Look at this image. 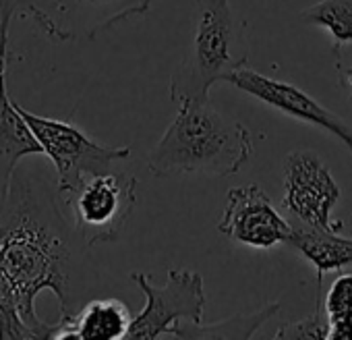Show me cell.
I'll return each mask as SVG.
<instances>
[{"label":"cell","mask_w":352,"mask_h":340,"mask_svg":"<svg viewBox=\"0 0 352 340\" xmlns=\"http://www.w3.org/2000/svg\"><path fill=\"white\" fill-rule=\"evenodd\" d=\"M300 19L329 32L336 56L352 44V0H319L300 13Z\"/></svg>","instance_id":"obj_15"},{"label":"cell","mask_w":352,"mask_h":340,"mask_svg":"<svg viewBox=\"0 0 352 340\" xmlns=\"http://www.w3.org/2000/svg\"><path fill=\"white\" fill-rule=\"evenodd\" d=\"M218 231L234 243L272 249L288 241L292 224L276 210L267 193L251 183L228 191Z\"/></svg>","instance_id":"obj_9"},{"label":"cell","mask_w":352,"mask_h":340,"mask_svg":"<svg viewBox=\"0 0 352 340\" xmlns=\"http://www.w3.org/2000/svg\"><path fill=\"white\" fill-rule=\"evenodd\" d=\"M36 334L23 323L13 288L0 274V340H34Z\"/></svg>","instance_id":"obj_16"},{"label":"cell","mask_w":352,"mask_h":340,"mask_svg":"<svg viewBox=\"0 0 352 340\" xmlns=\"http://www.w3.org/2000/svg\"><path fill=\"white\" fill-rule=\"evenodd\" d=\"M25 156H42V147L7 92V73H0V175L9 177Z\"/></svg>","instance_id":"obj_12"},{"label":"cell","mask_w":352,"mask_h":340,"mask_svg":"<svg viewBox=\"0 0 352 340\" xmlns=\"http://www.w3.org/2000/svg\"><path fill=\"white\" fill-rule=\"evenodd\" d=\"M15 106L40 143L42 156H46L56 170L58 195L87 177L114 170L116 164L131 158L129 147L102 145L73 123L30 112L19 106V102H15Z\"/></svg>","instance_id":"obj_5"},{"label":"cell","mask_w":352,"mask_h":340,"mask_svg":"<svg viewBox=\"0 0 352 340\" xmlns=\"http://www.w3.org/2000/svg\"><path fill=\"white\" fill-rule=\"evenodd\" d=\"M137 179L124 170L87 177L60 193L77 235L89 245L112 243L126 226L137 204Z\"/></svg>","instance_id":"obj_6"},{"label":"cell","mask_w":352,"mask_h":340,"mask_svg":"<svg viewBox=\"0 0 352 340\" xmlns=\"http://www.w3.org/2000/svg\"><path fill=\"white\" fill-rule=\"evenodd\" d=\"M321 288L323 282H317V301H315V311L298 321L284 323L278 332L276 338H300V340H327V328L329 319L323 309V299H321Z\"/></svg>","instance_id":"obj_17"},{"label":"cell","mask_w":352,"mask_h":340,"mask_svg":"<svg viewBox=\"0 0 352 340\" xmlns=\"http://www.w3.org/2000/svg\"><path fill=\"white\" fill-rule=\"evenodd\" d=\"M280 311V301L267 303L251 313H239L234 317L206 323V321H179L170 328L174 338H253L255 332Z\"/></svg>","instance_id":"obj_14"},{"label":"cell","mask_w":352,"mask_h":340,"mask_svg":"<svg viewBox=\"0 0 352 340\" xmlns=\"http://www.w3.org/2000/svg\"><path fill=\"white\" fill-rule=\"evenodd\" d=\"M226 83L239 87L241 92L265 102L267 106H272L296 120L315 125V127L331 133L352 153V127L348 125V120H344L336 112L321 106L315 98H311L307 92L298 89L296 85L265 77V75L249 69L247 65L236 69L234 73H230L226 77Z\"/></svg>","instance_id":"obj_10"},{"label":"cell","mask_w":352,"mask_h":340,"mask_svg":"<svg viewBox=\"0 0 352 340\" xmlns=\"http://www.w3.org/2000/svg\"><path fill=\"white\" fill-rule=\"evenodd\" d=\"M151 5L153 0H0V19L30 15L48 38L83 42L116 23L145 15Z\"/></svg>","instance_id":"obj_4"},{"label":"cell","mask_w":352,"mask_h":340,"mask_svg":"<svg viewBox=\"0 0 352 340\" xmlns=\"http://www.w3.org/2000/svg\"><path fill=\"white\" fill-rule=\"evenodd\" d=\"M340 71V81L352 89V65H338Z\"/></svg>","instance_id":"obj_20"},{"label":"cell","mask_w":352,"mask_h":340,"mask_svg":"<svg viewBox=\"0 0 352 340\" xmlns=\"http://www.w3.org/2000/svg\"><path fill=\"white\" fill-rule=\"evenodd\" d=\"M249 61L245 23L236 17L230 0H195L193 36L185 56L170 75V100L179 106L189 100L210 98L218 81Z\"/></svg>","instance_id":"obj_3"},{"label":"cell","mask_w":352,"mask_h":340,"mask_svg":"<svg viewBox=\"0 0 352 340\" xmlns=\"http://www.w3.org/2000/svg\"><path fill=\"white\" fill-rule=\"evenodd\" d=\"M58 191L52 189L30 168H17L9 177L0 175V274L5 276L23 323L36 338H50L52 326L36 313V299L42 290H52L60 303V315L75 313L79 288L75 276L85 272V243L65 220L56 206Z\"/></svg>","instance_id":"obj_1"},{"label":"cell","mask_w":352,"mask_h":340,"mask_svg":"<svg viewBox=\"0 0 352 340\" xmlns=\"http://www.w3.org/2000/svg\"><path fill=\"white\" fill-rule=\"evenodd\" d=\"M323 309L329 321L352 317V274H342L333 280L325 295Z\"/></svg>","instance_id":"obj_18"},{"label":"cell","mask_w":352,"mask_h":340,"mask_svg":"<svg viewBox=\"0 0 352 340\" xmlns=\"http://www.w3.org/2000/svg\"><path fill=\"white\" fill-rule=\"evenodd\" d=\"M131 311L118 299H91L71 315H60L50 338L79 340H122L131 326Z\"/></svg>","instance_id":"obj_11"},{"label":"cell","mask_w":352,"mask_h":340,"mask_svg":"<svg viewBox=\"0 0 352 340\" xmlns=\"http://www.w3.org/2000/svg\"><path fill=\"white\" fill-rule=\"evenodd\" d=\"M317 270V282H323V274L352 266V237H338L333 231H313L307 226H292V235L286 241Z\"/></svg>","instance_id":"obj_13"},{"label":"cell","mask_w":352,"mask_h":340,"mask_svg":"<svg viewBox=\"0 0 352 340\" xmlns=\"http://www.w3.org/2000/svg\"><path fill=\"white\" fill-rule=\"evenodd\" d=\"M340 200V187L329 168L311 149L290 151L284 160L282 206L298 226L313 231H342V220H331V210Z\"/></svg>","instance_id":"obj_8"},{"label":"cell","mask_w":352,"mask_h":340,"mask_svg":"<svg viewBox=\"0 0 352 340\" xmlns=\"http://www.w3.org/2000/svg\"><path fill=\"white\" fill-rule=\"evenodd\" d=\"M131 280L145 295V305L131 319L126 338L153 340L170 334L179 321H204L206 288L204 276L195 270H170L164 286H155L145 272H133Z\"/></svg>","instance_id":"obj_7"},{"label":"cell","mask_w":352,"mask_h":340,"mask_svg":"<svg viewBox=\"0 0 352 340\" xmlns=\"http://www.w3.org/2000/svg\"><path fill=\"white\" fill-rule=\"evenodd\" d=\"M253 156L251 131L220 112L210 98L179 104L174 120L147 153L157 179L206 175L232 177Z\"/></svg>","instance_id":"obj_2"},{"label":"cell","mask_w":352,"mask_h":340,"mask_svg":"<svg viewBox=\"0 0 352 340\" xmlns=\"http://www.w3.org/2000/svg\"><path fill=\"white\" fill-rule=\"evenodd\" d=\"M327 340H352V317L331 319L327 328Z\"/></svg>","instance_id":"obj_19"}]
</instances>
